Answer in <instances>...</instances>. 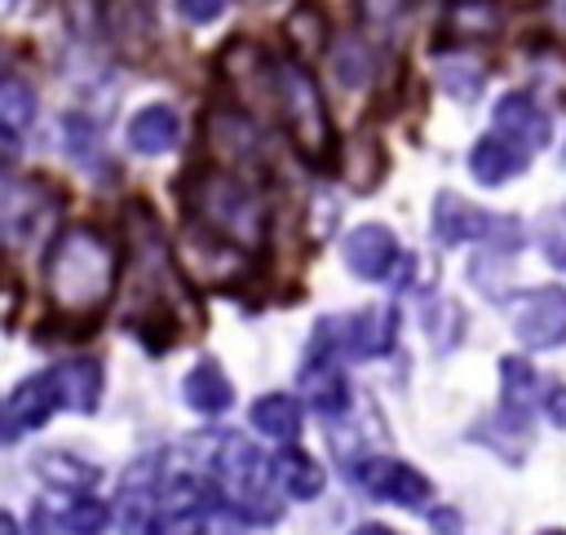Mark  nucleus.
I'll return each mask as SVG.
<instances>
[{
	"label": "nucleus",
	"mask_w": 566,
	"mask_h": 535,
	"mask_svg": "<svg viewBox=\"0 0 566 535\" xmlns=\"http://www.w3.org/2000/svg\"><path fill=\"white\" fill-rule=\"evenodd\" d=\"M354 482H358L367 495L394 500V504H402V508H420V504H429V495H433V486H429V478H424L420 469H411V464H402V460H389V455L363 460V464L354 469Z\"/></svg>",
	"instance_id": "6e6552de"
},
{
	"label": "nucleus",
	"mask_w": 566,
	"mask_h": 535,
	"mask_svg": "<svg viewBox=\"0 0 566 535\" xmlns=\"http://www.w3.org/2000/svg\"><path fill=\"white\" fill-rule=\"evenodd\" d=\"M0 71H4V49H0Z\"/></svg>",
	"instance_id": "c9c22d12"
},
{
	"label": "nucleus",
	"mask_w": 566,
	"mask_h": 535,
	"mask_svg": "<svg viewBox=\"0 0 566 535\" xmlns=\"http://www.w3.org/2000/svg\"><path fill=\"white\" fill-rule=\"evenodd\" d=\"M495 133L500 137H509L513 146H522L526 155L531 150H539L544 141H548V115L526 97V93H509V97H500V106H495Z\"/></svg>",
	"instance_id": "9b49d317"
},
{
	"label": "nucleus",
	"mask_w": 566,
	"mask_h": 535,
	"mask_svg": "<svg viewBox=\"0 0 566 535\" xmlns=\"http://www.w3.org/2000/svg\"><path fill=\"white\" fill-rule=\"evenodd\" d=\"M539 535H566V531H539Z\"/></svg>",
	"instance_id": "f704fd0d"
},
{
	"label": "nucleus",
	"mask_w": 566,
	"mask_h": 535,
	"mask_svg": "<svg viewBox=\"0 0 566 535\" xmlns=\"http://www.w3.org/2000/svg\"><path fill=\"white\" fill-rule=\"evenodd\" d=\"M35 535H102L106 531V504H97L93 495H75L66 508L49 513V504H40L31 513Z\"/></svg>",
	"instance_id": "4468645a"
},
{
	"label": "nucleus",
	"mask_w": 566,
	"mask_h": 535,
	"mask_svg": "<svg viewBox=\"0 0 566 535\" xmlns=\"http://www.w3.org/2000/svg\"><path fill=\"white\" fill-rule=\"evenodd\" d=\"M544 416H548L557 429H566V385H548V389H544Z\"/></svg>",
	"instance_id": "cd10ccee"
},
{
	"label": "nucleus",
	"mask_w": 566,
	"mask_h": 535,
	"mask_svg": "<svg viewBox=\"0 0 566 535\" xmlns=\"http://www.w3.org/2000/svg\"><path fill=\"white\" fill-rule=\"evenodd\" d=\"M548 9H553V22L566 27V0H548Z\"/></svg>",
	"instance_id": "2f4dec72"
},
{
	"label": "nucleus",
	"mask_w": 566,
	"mask_h": 535,
	"mask_svg": "<svg viewBox=\"0 0 566 535\" xmlns=\"http://www.w3.org/2000/svg\"><path fill=\"white\" fill-rule=\"evenodd\" d=\"M340 256L358 279H385L398 265V239L389 225H358L349 230Z\"/></svg>",
	"instance_id": "9d476101"
},
{
	"label": "nucleus",
	"mask_w": 566,
	"mask_h": 535,
	"mask_svg": "<svg viewBox=\"0 0 566 535\" xmlns=\"http://www.w3.org/2000/svg\"><path fill=\"white\" fill-rule=\"evenodd\" d=\"M57 407H62V398H57L53 371H35V376H27V380L13 389V420H18L22 429H40Z\"/></svg>",
	"instance_id": "6ab92c4d"
},
{
	"label": "nucleus",
	"mask_w": 566,
	"mask_h": 535,
	"mask_svg": "<svg viewBox=\"0 0 566 535\" xmlns=\"http://www.w3.org/2000/svg\"><path fill=\"white\" fill-rule=\"evenodd\" d=\"M181 141V119L172 106H146L128 119V146L137 155H168Z\"/></svg>",
	"instance_id": "dca6fc26"
},
{
	"label": "nucleus",
	"mask_w": 566,
	"mask_h": 535,
	"mask_svg": "<svg viewBox=\"0 0 566 535\" xmlns=\"http://www.w3.org/2000/svg\"><path fill=\"white\" fill-rule=\"evenodd\" d=\"M296 385H301V394H305V402H310L314 411H323V416H340V411H345L349 385H345V371L336 367V358L323 349V336L314 340L310 358L301 363Z\"/></svg>",
	"instance_id": "1a4fd4ad"
},
{
	"label": "nucleus",
	"mask_w": 566,
	"mask_h": 535,
	"mask_svg": "<svg viewBox=\"0 0 566 535\" xmlns=\"http://www.w3.org/2000/svg\"><path fill=\"white\" fill-rule=\"evenodd\" d=\"M433 234L442 243H469V239L517 243V225L509 217H495V212H486V208H478V203H469V199H460L451 190H442L433 199Z\"/></svg>",
	"instance_id": "423d86ee"
},
{
	"label": "nucleus",
	"mask_w": 566,
	"mask_h": 535,
	"mask_svg": "<svg viewBox=\"0 0 566 535\" xmlns=\"http://www.w3.org/2000/svg\"><path fill=\"white\" fill-rule=\"evenodd\" d=\"M13 438H18V420H13V416L0 407V447H9Z\"/></svg>",
	"instance_id": "c756f323"
},
{
	"label": "nucleus",
	"mask_w": 566,
	"mask_h": 535,
	"mask_svg": "<svg viewBox=\"0 0 566 535\" xmlns=\"http://www.w3.org/2000/svg\"><path fill=\"white\" fill-rule=\"evenodd\" d=\"M287 40L301 49V53H318L327 44V18L314 9V4H301L292 18H287Z\"/></svg>",
	"instance_id": "5701e85b"
},
{
	"label": "nucleus",
	"mask_w": 566,
	"mask_h": 535,
	"mask_svg": "<svg viewBox=\"0 0 566 535\" xmlns=\"http://www.w3.org/2000/svg\"><path fill=\"white\" fill-rule=\"evenodd\" d=\"M270 473L279 478V486H283L292 500H314V495L323 491V482H327L323 469H318V460L305 455V451H283Z\"/></svg>",
	"instance_id": "aec40b11"
},
{
	"label": "nucleus",
	"mask_w": 566,
	"mask_h": 535,
	"mask_svg": "<svg viewBox=\"0 0 566 535\" xmlns=\"http://www.w3.org/2000/svg\"><path fill=\"white\" fill-rule=\"evenodd\" d=\"M35 469H40L44 482H53V486H62V491H75V495L97 482V469L84 464V460H75V455H66V451H53V455L44 451V455L35 460Z\"/></svg>",
	"instance_id": "4be33fe9"
},
{
	"label": "nucleus",
	"mask_w": 566,
	"mask_h": 535,
	"mask_svg": "<svg viewBox=\"0 0 566 535\" xmlns=\"http://www.w3.org/2000/svg\"><path fill=\"white\" fill-rule=\"evenodd\" d=\"M217 473H221V482H226V495L248 513V517H274V508H270V469H265V455L248 442V438H239V433H230L221 447H217Z\"/></svg>",
	"instance_id": "39448f33"
},
{
	"label": "nucleus",
	"mask_w": 566,
	"mask_h": 535,
	"mask_svg": "<svg viewBox=\"0 0 566 535\" xmlns=\"http://www.w3.org/2000/svg\"><path fill=\"white\" fill-rule=\"evenodd\" d=\"M186 203L195 208L199 225L256 252L265 243V208L256 199L252 186H243L239 177H230L226 168H203L190 177V190H186Z\"/></svg>",
	"instance_id": "f03ea898"
},
{
	"label": "nucleus",
	"mask_w": 566,
	"mask_h": 535,
	"mask_svg": "<svg viewBox=\"0 0 566 535\" xmlns=\"http://www.w3.org/2000/svg\"><path fill=\"white\" fill-rule=\"evenodd\" d=\"M270 93H274V106H279L296 150L310 164H327V155H332V119H327V106H323V93H318L314 75L301 62H279Z\"/></svg>",
	"instance_id": "7ed1b4c3"
},
{
	"label": "nucleus",
	"mask_w": 566,
	"mask_h": 535,
	"mask_svg": "<svg viewBox=\"0 0 566 535\" xmlns=\"http://www.w3.org/2000/svg\"><path fill=\"white\" fill-rule=\"evenodd\" d=\"M226 4H230V0H177V13H181L186 22H195V27H203V22L221 18Z\"/></svg>",
	"instance_id": "bb28decb"
},
{
	"label": "nucleus",
	"mask_w": 566,
	"mask_h": 535,
	"mask_svg": "<svg viewBox=\"0 0 566 535\" xmlns=\"http://www.w3.org/2000/svg\"><path fill=\"white\" fill-rule=\"evenodd\" d=\"M504 27V9L495 0H451L442 13V40L455 44H473V40H491Z\"/></svg>",
	"instance_id": "ddd939ff"
},
{
	"label": "nucleus",
	"mask_w": 566,
	"mask_h": 535,
	"mask_svg": "<svg viewBox=\"0 0 566 535\" xmlns=\"http://www.w3.org/2000/svg\"><path fill=\"white\" fill-rule=\"evenodd\" d=\"M252 424H256L265 438L292 442L296 429H301V407H296L287 394H265V398L252 402Z\"/></svg>",
	"instance_id": "412c9836"
},
{
	"label": "nucleus",
	"mask_w": 566,
	"mask_h": 535,
	"mask_svg": "<svg viewBox=\"0 0 566 535\" xmlns=\"http://www.w3.org/2000/svg\"><path fill=\"white\" fill-rule=\"evenodd\" d=\"M0 535H22V531H18V522H13L4 508H0Z\"/></svg>",
	"instance_id": "473e14b6"
},
{
	"label": "nucleus",
	"mask_w": 566,
	"mask_h": 535,
	"mask_svg": "<svg viewBox=\"0 0 566 535\" xmlns=\"http://www.w3.org/2000/svg\"><path fill=\"white\" fill-rule=\"evenodd\" d=\"M177 265L195 287L221 292V287H234L239 279H248L252 252L230 243V239H221V234H212V230H203V225H190L177 239Z\"/></svg>",
	"instance_id": "20e7f679"
},
{
	"label": "nucleus",
	"mask_w": 566,
	"mask_h": 535,
	"mask_svg": "<svg viewBox=\"0 0 566 535\" xmlns=\"http://www.w3.org/2000/svg\"><path fill=\"white\" fill-rule=\"evenodd\" d=\"M513 336L526 349L566 345V287H531L513 301Z\"/></svg>",
	"instance_id": "0eeeda50"
},
{
	"label": "nucleus",
	"mask_w": 566,
	"mask_h": 535,
	"mask_svg": "<svg viewBox=\"0 0 566 535\" xmlns=\"http://www.w3.org/2000/svg\"><path fill=\"white\" fill-rule=\"evenodd\" d=\"M398 340V310L394 305H371V310H358L349 323H345V349L354 358H371V354H389Z\"/></svg>",
	"instance_id": "f8f14e48"
},
{
	"label": "nucleus",
	"mask_w": 566,
	"mask_h": 535,
	"mask_svg": "<svg viewBox=\"0 0 566 535\" xmlns=\"http://www.w3.org/2000/svg\"><path fill=\"white\" fill-rule=\"evenodd\" d=\"M31 115H35V93L27 88V84H18V80H4L0 84V128H27L31 124Z\"/></svg>",
	"instance_id": "b1692460"
},
{
	"label": "nucleus",
	"mask_w": 566,
	"mask_h": 535,
	"mask_svg": "<svg viewBox=\"0 0 566 535\" xmlns=\"http://www.w3.org/2000/svg\"><path fill=\"white\" fill-rule=\"evenodd\" d=\"M22 0H0V13H9V9H18Z\"/></svg>",
	"instance_id": "72a5a7b5"
},
{
	"label": "nucleus",
	"mask_w": 566,
	"mask_h": 535,
	"mask_svg": "<svg viewBox=\"0 0 566 535\" xmlns=\"http://www.w3.org/2000/svg\"><path fill=\"white\" fill-rule=\"evenodd\" d=\"M49 371H53V385H57L62 407H75V411H93V407H97L102 367H97L93 358H71V363H57V367H49Z\"/></svg>",
	"instance_id": "f3484780"
},
{
	"label": "nucleus",
	"mask_w": 566,
	"mask_h": 535,
	"mask_svg": "<svg viewBox=\"0 0 566 535\" xmlns=\"http://www.w3.org/2000/svg\"><path fill=\"white\" fill-rule=\"evenodd\" d=\"M522 168H526V150L513 146V141L500 137V133H486V137L469 150V172H473L482 186H500V181L517 177Z\"/></svg>",
	"instance_id": "2eb2a0df"
},
{
	"label": "nucleus",
	"mask_w": 566,
	"mask_h": 535,
	"mask_svg": "<svg viewBox=\"0 0 566 535\" xmlns=\"http://www.w3.org/2000/svg\"><path fill=\"white\" fill-rule=\"evenodd\" d=\"M363 9H367V18H371V22L389 27V22H398V13H402L407 4H402V0H363Z\"/></svg>",
	"instance_id": "c85d7f7f"
},
{
	"label": "nucleus",
	"mask_w": 566,
	"mask_h": 535,
	"mask_svg": "<svg viewBox=\"0 0 566 535\" xmlns=\"http://www.w3.org/2000/svg\"><path fill=\"white\" fill-rule=\"evenodd\" d=\"M336 71H340V80H345V84H363V80H367L371 57H367V49H363L354 35L336 40Z\"/></svg>",
	"instance_id": "a878e982"
},
{
	"label": "nucleus",
	"mask_w": 566,
	"mask_h": 535,
	"mask_svg": "<svg viewBox=\"0 0 566 535\" xmlns=\"http://www.w3.org/2000/svg\"><path fill=\"white\" fill-rule=\"evenodd\" d=\"M49 305L66 323H93L115 296V248L93 225H66L44 261Z\"/></svg>",
	"instance_id": "f257e3e1"
},
{
	"label": "nucleus",
	"mask_w": 566,
	"mask_h": 535,
	"mask_svg": "<svg viewBox=\"0 0 566 535\" xmlns=\"http://www.w3.org/2000/svg\"><path fill=\"white\" fill-rule=\"evenodd\" d=\"M354 535H398V531L385 522H363V526H354Z\"/></svg>",
	"instance_id": "7c9ffc66"
},
{
	"label": "nucleus",
	"mask_w": 566,
	"mask_h": 535,
	"mask_svg": "<svg viewBox=\"0 0 566 535\" xmlns=\"http://www.w3.org/2000/svg\"><path fill=\"white\" fill-rule=\"evenodd\" d=\"M186 402H190L195 411H203V416H217V411H226V407L234 402V385H230V376L221 371V363L203 358V363H195V367L186 371Z\"/></svg>",
	"instance_id": "a211bd4d"
},
{
	"label": "nucleus",
	"mask_w": 566,
	"mask_h": 535,
	"mask_svg": "<svg viewBox=\"0 0 566 535\" xmlns=\"http://www.w3.org/2000/svg\"><path fill=\"white\" fill-rule=\"evenodd\" d=\"M146 535H208V522H203V513H199V508L172 504V508H164V513L150 522V531H146Z\"/></svg>",
	"instance_id": "393cba45"
}]
</instances>
